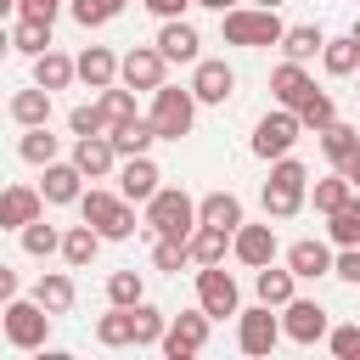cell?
I'll return each instance as SVG.
<instances>
[{
    "mask_svg": "<svg viewBox=\"0 0 360 360\" xmlns=\"http://www.w3.org/2000/svg\"><path fill=\"white\" fill-rule=\"evenodd\" d=\"M152 129H158V141H186L191 129H197V96H191V84H158L152 90Z\"/></svg>",
    "mask_w": 360,
    "mask_h": 360,
    "instance_id": "5",
    "label": "cell"
},
{
    "mask_svg": "<svg viewBox=\"0 0 360 360\" xmlns=\"http://www.w3.org/2000/svg\"><path fill=\"white\" fill-rule=\"evenodd\" d=\"M326 242H332V248H354V242H360V191H354L343 208L326 214Z\"/></svg>",
    "mask_w": 360,
    "mask_h": 360,
    "instance_id": "37",
    "label": "cell"
},
{
    "mask_svg": "<svg viewBox=\"0 0 360 360\" xmlns=\"http://www.w3.org/2000/svg\"><path fill=\"white\" fill-rule=\"evenodd\" d=\"M349 197H354V186H349V174H343V169H332V174L309 180V202H315V214H332V208H343Z\"/></svg>",
    "mask_w": 360,
    "mask_h": 360,
    "instance_id": "36",
    "label": "cell"
},
{
    "mask_svg": "<svg viewBox=\"0 0 360 360\" xmlns=\"http://www.w3.org/2000/svg\"><path fill=\"white\" fill-rule=\"evenodd\" d=\"M79 191H84V174H79V163H73V158H56V163H45V169H39V197H45L51 208L79 202Z\"/></svg>",
    "mask_w": 360,
    "mask_h": 360,
    "instance_id": "17",
    "label": "cell"
},
{
    "mask_svg": "<svg viewBox=\"0 0 360 360\" xmlns=\"http://www.w3.org/2000/svg\"><path fill=\"white\" fill-rule=\"evenodd\" d=\"M276 343H281V309H270V304L236 309V349L242 354H270Z\"/></svg>",
    "mask_w": 360,
    "mask_h": 360,
    "instance_id": "12",
    "label": "cell"
},
{
    "mask_svg": "<svg viewBox=\"0 0 360 360\" xmlns=\"http://www.w3.org/2000/svg\"><path fill=\"white\" fill-rule=\"evenodd\" d=\"M169 79V56L158 51V45H135V51H124L118 56V84H129V90H158Z\"/></svg>",
    "mask_w": 360,
    "mask_h": 360,
    "instance_id": "13",
    "label": "cell"
},
{
    "mask_svg": "<svg viewBox=\"0 0 360 360\" xmlns=\"http://www.w3.org/2000/svg\"><path fill=\"white\" fill-rule=\"evenodd\" d=\"M321 68H326V79H349V73H360V39H354V34L326 39V45H321Z\"/></svg>",
    "mask_w": 360,
    "mask_h": 360,
    "instance_id": "32",
    "label": "cell"
},
{
    "mask_svg": "<svg viewBox=\"0 0 360 360\" xmlns=\"http://www.w3.org/2000/svg\"><path fill=\"white\" fill-rule=\"evenodd\" d=\"M6 11H17V0H0V17H6Z\"/></svg>",
    "mask_w": 360,
    "mask_h": 360,
    "instance_id": "57",
    "label": "cell"
},
{
    "mask_svg": "<svg viewBox=\"0 0 360 360\" xmlns=\"http://www.w3.org/2000/svg\"><path fill=\"white\" fill-rule=\"evenodd\" d=\"M163 186V169L152 163V152H135V158H118V197H129V202H152V191Z\"/></svg>",
    "mask_w": 360,
    "mask_h": 360,
    "instance_id": "16",
    "label": "cell"
},
{
    "mask_svg": "<svg viewBox=\"0 0 360 360\" xmlns=\"http://www.w3.org/2000/svg\"><path fill=\"white\" fill-rule=\"evenodd\" d=\"M141 6H146V11L158 17V22H169V17H186V11L197 6V0H141Z\"/></svg>",
    "mask_w": 360,
    "mask_h": 360,
    "instance_id": "50",
    "label": "cell"
},
{
    "mask_svg": "<svg viewBox=\"0 0 360 360\" xmlns=\"http://www.w3.org/2000/svg\"><path fill=\"white\" fill-rule=\"evenodd\" d=\"M287 270H292L298 281H321V276H332V242H321V236H298V242L287 248Z\"/></svg>",
    "mask_w": 360,
    "mask_h": 360,
    "instance_id": "18",
    "label": "cell"
},
{
    "mask_svg": "<svg viewBox=\"0 0 360 360\" xmlns=\"http://www.w3.org/2000/svg\"><path fill=\"white\" fill-rule=\"evenodd\" d=\"M343 174H349V186H354V191H360V152H354V158H349V163H343Z\"/></svg>",
    "mask_w": 360,
    "mask_h": 360,
    "instance_id": "52",
    "label": "cell"
},
{
    "mask_svg": "<svg viewBox=\"0 0 360 360\" xmlns=\"http://www.w3.org/2000/svg\"><path fill=\"white\" fill-rule=\"evenodd\" d=\"M298 135H304L298 112H292V107H270V112L253 124V135H248V152H253L259 163H276V158H287V152L298 146Z\"/></svg>",
    "mask_w": 360,
    "mask_h": 360,
    "instance_id": "6",
    "label": "cell"
},
{
    "mask_svg": "<svg viewBox=\"0 0 360 360\" xmlns=\"http://www.w3.org/2000/svg\"><path fill=\"white\" fill-rule=\"evenodd\" d=\"M96 101H101V112H107V129H112V124L141 118V112H135V90H129V84H107V90H96Z\"/></svg>",
    "mask_w": 360,
    "mask_h": 360,
    "instance_id": "41",
    "label": "cell"
},
{
    "mask_svg": "<svg viewBox=\"0 0 360 360\" xmlns=\"http://www.w3.org/2000/svg\"><path fill=\"white\" fill-rule=\"evenodd\" d=\"M68 158L79 163L84 180H112V174H118V146H112V135H73V152H68Z\"/></svg>",
    "mask_w": 360,
    "mask_h": 360,
    "instance_id": "15",
    "label": "cell"
},
{
    "mask_svg": "<svg viewBox=\"0 0 360 360\" xmlns=\"http://www.w3.org/2000/svg\"><path fill=\"white\" fill-rule=\"evenodd\" d=\"M152 264H158V270H169V276H180V270L191 264L186 236H158V242H152Z\"/></svg>",
    "mask_w": 360,
    "mask_h": 360,
    "instance_id": "43",
    "label": "cell"
},
{
    "mask_svg": "<svg viewBox=\"0 0 360 360\" xmlns=\"http://www.w3.org/2000/svg\"><path fill=\"white\" fill-rule=\"evenodd\" d=\"M68 17H73L79 28H101V22H112L107 0H68Z\"/></svg>",
    "mask_w": 360,
    "mask_h": 360,
    "instance_id": "47",
    "label": "cell"
},
{
    "mask_svg": "<svg viewBox=\"0 0 360 360\" xmlns=\"http://www.w3.org/2000/svg\"><path fill=\"white\" fill-rule=\"evenodd\" d=\"M309 90H315V79H309L304 62H287V56H281V62L270 68V96H276V107H298Z\"/></svg>",
    "mask_w": 360,
    "mask_h": 360,
    "instance_id": "21",
    "label": "cell"
},
{
    "mask_svg": "<svg viewBox=\"0 0 360 360\" xmlns=\"http://www.w3.org/2000/svg\"><path fill=\"white\" fill-rule=\"evenodd\" d=\"M56 39H51V22H34V17H17V28H11V51H22L28 62L34 56H45Z\"/></svg>",
    "mask_w": 360,
    "mask_h": 360,
    "instance_id": "39",
    "label": "cell"
},
{
    "mask_svg": "<svg viewBox=\"0 0 360 360\" xmlns=\"http://www.w3.org/2000/svg\"><path fill=\"white\" fill-rule=\"evenodd\" d=\"M191 96H197V107H225L236 96V68L225 56H197L191 62Z\"/></svg>",
    "mask_w": 360,
    "mask_h": 360,
    "instance_id": "10",
    "label": "cell"
},
{
    "mask_svg": "<svg viewBox=\"0 0 360 360\" xmlns=\"http://www.w3.org/2000/svg\"><path fill=\"white\" fill-rule=\"evenodd\" d=\"M197 219H202V225H225V231H236L248 214H242V197H236V191H208V197H197Z\"/></svg>",
    "mask_w": 360,
    "mask_h": 360,
    "instance_id": "31",
    "label": "cell"
},
{
    "mask_svg": "<svg viewBox=\"0 0 360 360\" xmlns=\"http://www.w3.org/2000/svg\"><path fill=\"white\" fill-rule=\"evenodd\" d=\"M292 112H298V124H304V129H315V135H321V129H326V124L338 118V101H332L326 90H309V96H304V101H298Z\"/></svg>",
    "mask_w": 360,
    "mask_h": 360,
    "instance_id": "42",
    "label": "cell"
},
{
    "mask_svg": "<svg viewBox=\"0 0 360 360\" xmlns=\"http://www.w3.org/2000/svg\"><path fill=\"white\" fill-rule=\"evenodd\" d=\"M349 34H354V39H360V17H354V28H349Z\"/></svg>",
    "mask_w": 360,
    "mask_h": 360,
    "instance_id": "58",
    "label": "cell"
},
{
    "mask_svg": "<svg viewBox=\"0 0 360 360\" xmlns=\"http://www.w3.org/2000/svg\"><path fill=\"white\" fill-rule=\"evenodd\" d=\"M6 56H11V28L0 22V62H6Z\"/></svg>",
    "mask_w": 360,
    "mask_h": 360,
    "instance_id": "54",
    "label": "cell"
},
{
    "mask_svg": "<svg viewBox=\"0 0 360 360\" xmlns=\"http://www.w3.org/2000/svg\"><path fill=\"white\" fill-rule=\"evenodd\" d=\"M231 236H236V231H225V225H202V219H197V231L186 236V248H191V264H225V253H231Z\"/></svg>",
    "mask_w": 360,
    "mask_h": 360,
    "instance_id": "24",
    "label": "cell"
},
{
    "mask_svg": "<svg viewBox=\"0 0 360 360\" xmlns=\"http://www.w3.org/2000/svg\"><path fill=\"white\" fill-rule=\"evenodd\" d=\"M129 315H135V349H158L163 343V332H169V315L158 309V304H129Z\"/></svg>",
    "mask_w": 360,
    "mask_h": 360,
    "instance_id": "38",
    "label": "cell"
},
{
    "mask_svg": "<svg viewBox=\"0 0 360 360\" xmlns=\"http://www.w3.org/2000/svg\"><path fill=\"white\" fill-rule=\"evenodd\" d=\"M354 79H360V73H354ZM354 96H360V84H354Z\"/></svg>",
    "mask_w": 360,
    "mask_h": 360,
    "instance_id": "59",
    "label": "cell"
},
{
    "mask_svg": "<svg viewBox=\"0 0 360 360\" xmlns=\"http://www.w3.org/2000/svg\"><path fill=\"white\" fill-rule=\"evenodd\" d=\"M73 68H79V79H84L90 90H107V84H118V56H112L107 45H84V51L73 56Z\"/></svg>",
    "mask_w": 360,
    "mask_h": 360,
    "instance_id": "23",
    "label": "cell"
},
{
    "mask_svg": "<svg viewBox=\"0 0 360 360\" xmlns=\"http://www.w3.org/2000/svg\"><path fill=\"white\" fill-rule=\"evenodd\" d=\"M107 135H112V146H118V158H135V152H152V141H158V129H152V118H146V112H141V118H129V124H112Z\"/></svg>",
    "mask_w": 360,
    "mask_h": 360,
    "instance_id": "35",
    "label": "cell"
},
{
    "mask_svg": "<svg viewBox=\"0 0 360 360\" xmlns=\"http://www.w3.org/2000/svg\"><path fill=\"white\" fill-rule=\"evenodd\" d=\"M202 11H231V6H242V0H197Z\"/></svg>",
    "mask_w": 360,
    "mask_h": 360,
    "instance_id": "53",
    "label": "cell"
},
{
    "mask_svg": "<svg viewBox=\"0 0 360 360\" xmlns=\"http://www.w3.org/2000/svg\"><path fill=\"white\" fill-rule=\"evenodd\" d=\"M169 62H197L202 56V34L186 22V17H169V22H158V39H152Z\"/></svg>",
    "mask_w": 360,
    "mask_h": 360,
    "instance_id": "19",
    "label": "cell"
},
{
    "mask_svg": "<svg viewBox=\"0 0 360 360\" xmlns=\"http://www.w3.org/2000/svg\"><path fill=\"white\" fill-rule=\"evenodd\" d=\"M253 292H259V304L281 309V304L298 292V276H292L287 264H276V259H270V264H259V270H253Z\"/></svg>",
    "mask_w": 360,
    "mask_h": 360,
    "instance_id": "22",
    "label": "cell"
},
{
    "mask_svg": "<svg viewBox=\"0 0 360 360\" xmlns=\"http://www.w3.org/2000/svg\"><path fill=\"white\" fill-rule=\"evenodd\" d=\"M259 202H264V219H292V214H304V202H309V169L287 152V158H276L270 163V180L259 186Z\"/></svg>",
    "mask_w": 360,
    "mask_h": 360,
    "instance_id": "1",
    "label": "cell"
},
{
    "mask_svg": "<svg viewBox=\"0 0 360 360\" xmlns=\"http://www.w3.org/2000/svg\"><path fill=\"white\" fill-rule=\"evenodd\" d=\"M124 6H129V0H107V11H112V17H118V11H124Z\"/></svg>",
    "mask_w": 360,
    "mask_h": 360,
    "instance_id": "56",
    "label": "cell"
},
{
    "mask_svg": "<svg viewBox=\"0 0 360 360\" xmlns=\"http://www.w3.org/2000/svg\"><path fill=\"white\" fill-rule=\"evenodd\" d=\"M39 214H45L39 186H6V191H0V231H22V225L39 219Z\"/></svg>",
    "mask_w": 360,
    "mask_h": 360,
    "instance_id": "20",
    "label": "cell"
},
{
    "mask_svg": "<svg viewBox=\"0 0 360 360\" xmlns=\"http://www.w3.org/2000/svg\"><path fill=\"white\" fill-rule=\"evenodd\" d=\"M73 79H79V68H73V56H68V51H56V45H51L45 56H34V84H45L51 96H56V90H68Z\"/></svg>",
    "mask_w": 360,
    "mask_h": 360,
    "instance_id": "30",
    "label": "cell"
},
{
    "mask_svg": "<svg viewBox=\"0 0 360 360\" xmlns=\"http://www.w3.org/2000/svg\"><path fill=\"white\" fill-rule=\"evenodd\" d=\"M326 332H332V309H326V304L298 298V292L281 304V338H287V343L315 349V343H326Z\"/></svg>",
    "mask_w": 360,
    "mask_h": 360,
    "instance_id": "8",
    "label": "cell"
},
{
    "mask_svg": "<svg viewBox=\"0 0 360 360\" xmlns=\"http://www.w3.org/2000/svg\"><path fill=\"white\" fill-rule=\"evenodd\" d=\"M68 0H17V17H34V22H56Z\"/></svg>",
    "mask_w": 360,
    "mask_h": 360,
    "instance_id": "49",
    "label": "cell"
},
{
    "mask_svg": "<svg viewBox=\"0 0 360 360\" xmlns=\"http://www.w3.org/2000/svg\"><path fill=\"white\" fill-rule=\"evenodd\" d=\"M326 349H332L338 360H360V321L332 326V332H326Z\"/></svg>",
    "mask_w": 360,
    "mask_h": 360,
    "instance_id": "46",
    "label": "cell"
},
{
    "mask_svg": "<svg viewBox=\"0 0 360 360\" xmlns=\"http://www.w3.org/2000/svg\"><path fill=\"white\" fill-rule=\"evenodd\" d=\"M79 219H90L96 231H101V242H129L141 225H135V202L129 197H118V191H107V186H84L79 191Z\"/></svg>",
    "mask_w": 360,
    "mask_h": 360,
    "instance_id": "3",
    "label": "cell"
},
{
    "mask_svg": "<svg viewBox=\"0 0 360 360\" xmlns=\"http://www.w3.org/2000/svg\"><path fill=\"white\" fill-rule=\"evenodd\" d=\"M197 304H202L214 321L236 315V309H242V287H236V276H231L225 264H197Z\"/></svg>",
    "mask_w": 360,
    "mask_h": 360,
    "instance_id": "11",
    "label": "cell"
},
{
    "mask_svg": "<svg viewBox=\"0 0 360 360\" xmlns=\"http://www.w3.org/2000/svg\"><path fill=\"white\" fill-rule=\"evenodd\" d=\"M51 321H56V315H51L34 292H28V298H6V304H0V338H6L11 349H22V354L51 343Z\"/></svg>",
    "mask_w": 360,
    "mask_h": 360,
    "instance_id": "4",
    "label": "cell"
},
{
    "mask_svg": "<svg viewBox=\"0 0 360 360\" xmlns=\"http://www.w3.org/2000/svg\"><path fill=\"white\" fill-rule=\"evenodd\" d=\"M68 129H73V135H107V112H101V101H79V107L68 112Z\"/></svg>",
    "mask_w": 360,
    "mask_h": 360,
    "instance_id": "45",
    "label": "cell"
},
{
    "mask_svg": "<svg viewBox=\"0 0 360 360\" xmlns=\"http://www.w3.org/2000/svg\"><path fill=\"white\" fill-rule=\"evenodd\" d=\"M321 45H326L321 22H292V28L281 34V56H287V62H315Z\"/></svg>",
    "mask_w": 360,
    "mask_h": 360,
    "instance_id": "33",
    "label": "cell"
},
{
    "mask_svg": "<svg viewBox=\"0 0 360 360\" xmlns=\"http://www.w3.org/2000/svg\"><path fill=\"white\" fill-rule=\"evenodd\" d=\"M96 253H101V231H96L90 219L62 231V264H68V270H84V264H96Z\"/></svg>",
    "mask_w": 360,
    "mask_h": 360,
    "instance_id": "25",
    "label": "cell"
},
{
    "mask_svg": "<svg viewBox=\"0 0 360 360\" xmlns=\"http://www.w3.org/2000/svg\"><path fill=\"white\" fill-rule=\"evenodd\" d=\"M17 158H22V163H34V169H45V163H56V158H62V135H51V124H34V129H22V135H17Z\"/></svg>",
    "mask_w": 360,
    "mask_h": 360,
    "instance_id": "27",
    "label": "cell"
},
{
    "mask_svg": "<svg viewBox=\"0 0 360 360\" xmlns=\"http://www.w3.org/2000/svg\"><path fill=\"white\" fill-rule=\"evenodd\" d=\"M276 253H281V242H276V225H270V219H264V225H253V219L236 225V236H231V259H236V264L259 270V264H270Z\"/></svg>",
    "mask_w": 360,
    "mask_h": 360,
    "instance_id": "14",
    "label": "cell"
},
{
    "mask_svg": "<svg viewBox=\"0 0 360 360\" xmlns=\"http://www.w3.org/2000/svg\"><path fill=\"white\" fill-rule=\"evenodd\" d=\"M96 343L101 349H135V315H129V304H107V315L96 321Z\"/></svg>",
    "mask_w": 360,
    "mask_h": 360,
    "instance_id": "29",
    "label": "cell"
},
{
    "mask_svg": "<svg viewBox=\"0 0 360 360\" xmlns=\"http://www.w3.org/2000/svg\"><path fill=\"white\" fill-rule=\"evenodd\" d=\"M332 276H338V281H349V287H360V242L332 253Z\"/></svg>",
    "mask_w": 360,
    "mask_h": 360,
    "instance_id": "48",
    "label": "cell"
},
{
    "mask_svg": "<svg viewBox=\"0 0 360 360\" xmlns=\"http://www.w3.org/2000/svg\"><path fill=\"white\" fill-rule=\"evenodd\" d=\"M141 298H146L141 270H112L107 276V304H141Z\"/></svg>",
    "mask_w": 360,
    "mask_h": 360,
    "instance_id": "44",
    "label": "cell"
},
{
    "mask_svg": "<svg viewBox=\"0 0 360 360\" xmlns=\"http://www.w3.org/2000/svg\"><path fill=\"white\" fill-rule=\"evenodd\" d=\"M17 236H22V253H28V259H51V253H62V231H56V225H45V214H39V219H28Z\"/></svg>",
    "mask_w": 360,
    "mask_h": 360,
    "instance_id": "40",
    "label": "cell"
},
{
    "mask_svg": "<svg viewBox=\"0 0 360 360\" xmlns=\"http://www.w3.org/2000/svg\"><path fill=\"white\" fill-rule=\"evenodd\" d=\"M321 152H326V163H332V169H343V163L360 152V129H354V124H343V118H332V124L321 129Z\"/></svg>",
    "mask_w": 360,
    "mask_h": 360,
    "instance_id": "34",
    "label": "cell"
},
{
    "mask_svg": "<svg viewBox=\"0 0 360 360\" xmlns=\"http://www.w3.org/2000/svg\"><path fill=\"white\" fill-rule=\"evenodd\" d=\"M146 231L152 236H191L197 231V202L180 186H158L146 202Z\"/></svg>",
    "mask_w": 360,
    "mask_h": 360,
    "instance_id": "7",
    "label": "cell"
},
{
    "mask_svg": "<svg viewBox=\"0 0 360 360\" xmlns=\"http://www.w3.org/2000/svg\"><path fill=\"white\" fill-rule=\"evenodd\" d=\"M6 298H17V270L0 264V304H6Z\"/></svg>",
    "mask_w": 360,
    "mask_h": 360,
    "instance_id": "51",
    "label": "cell"
},
{
    "mask_svg": "<svg viewBox=\"0 0 360 360\" xmlns=\"http://www.w3.org/2000/svg\"><path fill=\"white\" fill-rule=\"evenodd\" d=\"M51 112H56V101H51V90H45V84H28V90H17V96H11V118H17V129L51 124Z\"/></svg>",
    "mask_w": 360,
    "mask_h": 360,
    "instance_id": "26",
    "label": "cell"
},
{
    "mask_svg": "<svg viewBox=\"0 0 360 360\" xmlns=\"http://www.w3.org/2000/svg\"><path fill=\"white\" fill-rule=\"evenodd\" d=\"M34 298H39L51 315H68V309H73V298H79V287H73V276H68V270H39Z\"/></svg>",
    "mask_w": 360,
    "mask_h": 360,
    "instance_id": "28",
    "label": "cell"
},
{
    "mask_svg": "<svg viewBox=\"0 0 360 360\" xmlns=\"http://www.w3.org/2000/svg\"><path fill=\"white\" fill-rule=\"evenodd\" d=\"M219 34H225V45H242V51H264V45H281V34H287V22H281V11H270V6H231V11H219Z\"/></svg>",
    "mask_w": 360,
    "mask_h": 360,
    "instance_id": "2",
    "label": "cell"
},
{
    "mask_svg": "<svg viewBox=\"0 0 360 360\" xmlns=\"http://www.w3.org/2000/svg\"><path fill=\"white\" fill-rule=\"evenodd\" d=\"M248 6H270V11H281V6H287V0H248Z\"/></svg>",
    "mask_w": 360,
    "mask_h": 360,
    "instance_id": "55",
    "label": "cell"
},
{
    "mask_svg": "<svg viewBox=\"0 0 360 360\" xmlns=\"http://www.w3.org/2000/svg\"><path fill=\"white\" fill-rule=\"evenodd\" d=\"M208 326H214V315L197 304V309H180V315H169V332H163V354L169 360H191V354H202L208 349Z\"/></svg>",
    "mask_w": 360,
    "mask_h": 360,
    "instance_id": "9",
    "label": "cell"
}]
</instances>
